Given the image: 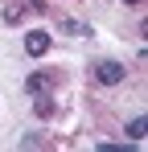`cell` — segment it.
<instances>
[{"mask_svg":"<svg viewBox=\"0 0 148 152\" xmlns=\"http://www.w3.org/2000/svg\"><path fill=\"white\" fill-rule=\"evenodd\" d=\"M33 111H37L41 119H49V115H53V103H49V99H37V103H33Z\"/></svg>","mask_w":148,"mask_h":152,"instance_id":"obj_5","label":"cell"},{"mask_svg":"<svg viewBox=\"0 0 148 152\" xmlns=\"http://www.w3.org/2000/svg\"><path fill=\"white\" fill-rule=\"evenodd\" d=\"M144 132H148V119H144V115H136V119L127 124V140H144Z\"/></svg>","mask_w":148,"mask_h":152,"instance_id":"obj_4","label":"cell"},{"mask_svg":"<svg viewBox=\"0 0 148 152\" xmlns=\"http://www.w3.org/2000/svg\"><path fill=\"white\" fill-rule=\"evenodd\" d=\"M25 50H29V58H41V53L49 50V33H25Z\"/></svg>","mask_w":148,"mask_h":152,"instance_id":"obj_2","label":"cell"},{"mask_svg":"<svg viewBox=\"0 0 148 152\" xmlns=\"http://www.w3.org/2000/svg\"><path fill=\"white\" fill-rule=\"evenodd\" d=\"M62 29H66V33H78V37H86V33H91V25H82V21H66Z\"/></svg>","mask_w":148,"mask_h":152,"instance_id":"obj_6","label":"cell"},{"mask_svg":"<svg viewBox=\"0 0 148 152\" xmlns=\"http://www.w3.org/2000/svg\"><path fill=\"white\" fill-rule=\"evenodd\" d=\"M123 74H127V70H123L119 62H95V78L103 82V86H115V82H123Z\"/></svg>","mask_w":148,"mask_h":152,"instance_id":"obj_1","label":"cell"},{"mask_svg":"<svg viewBox=\"0 0 148 152\" xmlns=\"http://www.w3.org/2000/svg\"><path fill=\"white\" fill-rule=\"evenodd\" d=\"M49 82H53L49 74H29V78H25V86H29V95H41V91H49Z\"/></svg>","mask_w":148,"mask_h":152,"instance_id":"obj_3","label":"cell"},{"mask_svg":"<svg viewBox=\"0 0 148 152\" xmlns=\"http://www.w3.org/2000/svg\"><path fill=\"white\" fill-rule=\"evenodd\" d=\"M123 4H132V8H136V4H144V0H123Z\"/></svg>","mask_w":148,"mask_h":152,"instance_id":"obj_7","label":"cell"}]
</instances>
